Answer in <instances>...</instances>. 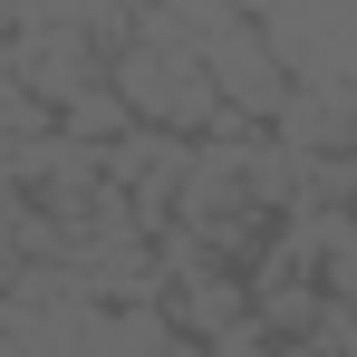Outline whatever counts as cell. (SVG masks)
Segmentation results:
<instances>
[{
	"instance_id": "6da1fadb",
	"label": "cell",
	"mask_w": 357,
	"mask_h": 357,
	"mask_svg": "<svg viewBox=\"0 0 357 357\" xmlns=\"http://www.w3.org/2000/svg\"><path fill=\"white\" fill-rule=\"evenodd\" d=\"M97 77H107V59H97L87 29H39V39L20 49V87H29L39 107H68V97L97 87Z\"/></svg>"
}]
</instances>
